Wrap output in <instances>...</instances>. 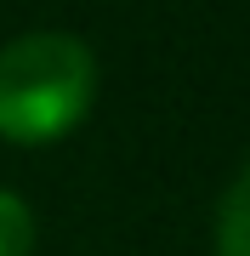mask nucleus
<instances>
[{"label":"nucleus","instance_id":"nucleus-1","mask_svg":"<svg viewBox=\"0 0 250 256\" xmlns=\"http://www.w3.org/2000/svg\"><path fill=\"white\" fill-rule=\"evenodd\" d=\"M97 57L68 28H34L0 46V137L40 148L91 114Z\"/></svg>","mask_w":250,"mask_h":256},{"label":"nucleus","instance_id":"nucleus-2","mask_svg":"<svg viewBox=\"0 0 250 256\" xmlns=\"http://www.w3.org/2000/svg\"><path fill=\"white\" fill-rule=\"evenodd\" d=\"M216 250L222 256H250V160L228 182L222 210H216Z\"/></svg>","mask_w":250,"mask_h":256},{"label":"nucleus","instance_id":"nucleus-3","mask_svg":"<svg viewBox=\"0 0 250 256\" xmlns=\"http://www.w3.org/2000/svg\"><path fill=\"white\" fill-rule=\"evenodd\" d=\"M34 250V210L11 188H0V256H28Z\"/></svg>","mask_w":250,"mask_h":256}]
</instances>
